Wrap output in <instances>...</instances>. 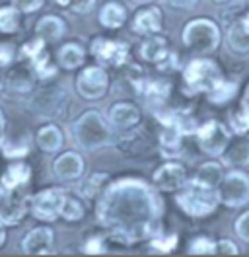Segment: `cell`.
I'll return each instance as SVG.
<instances>
[{"instance_id": "obj_1", "label": "cell", "mask_w": 249, "mask_h": 257, "mask_svg": "<svg viewBox=\"0 0 249 257\" xmlns=\"http://www.w3.org/2000/svg\"><path fill=\"white\" fill-rule=\"evenodd\" d=\"M93 207L99 226L127 247L150 241L162 232L166 203L162 191L144 177L121 176L111 179Z\"/></svg>"}, {"instance_id": "obj_2", "label": "cell", "mask_w": 249, "mask_h": 257, "mask_svg": "<svg viewBox=\"0 0 249 257\" xmlns=\"http://www.w3.org/2000/svg\"><path fill=\"white\" fill-rule=\"evenodd\" d=\"M70 139L82 152H99L113 145L115 128L109 123L107 113L99 109H86L72 121Z\"/></svg>"}, {"instance_id": "obj_3", "label": "cell", "mask_w": 249, "mask_h": 257, "mask_svg": "<svg viewBox=\"0 0 249 257\" xmlns=\"http://www.w3.org/2000/svg\"><path fill=\"white\" fill-rule=\"evenodd\" d=\"M181 41L189 53L195 57H206L220 47L222 33L214 20L210 18H193L181 30Z\"/></svg>"}, {"instance_id": "obj_4", "label": "cell", "mask_w": 249, "mask_h": 257, "mask_svg": "<svg viewBox=\"0 0 249 257\" xmlns=\"http://www.w3.org/2000/svg\"><path fill=\"white\" fill-rule=\"evenodd\" d=\"M183 90L187 96L208 94L224 80V74L212 59L208 57H195L183 66Z\"/></svg>"}, {"instance_id": "obj_5", "label": "cell", "mask_w": 249, "mask_h": 257, "mask_svg": "<svg viewBox=\"0 0 249 257\" xmlns=\"http://www.w3.org/2000/svg\"><path fill=\"white\" fill-rule=\"evenodd\" d=\"M175 203L187 216H191V218H206V216L216 212L218 205H220V197H218L216 189L189 179V183L181 191L175 193Z\"/></svg>"}, {"instance_id": "obj_6", "label": "cell", "mask_w": 249, "mask_h": 257, "mask_svg": "<svg viewBox=\"0 0 249 257\" xmlns=\"http://www.w3.org/2000/svg\"><path fill=\"white\" fill-rule=\"evenodd\" d=\"M74 90L84 101H101L111 92L109 68L99 63L84 64L74 78Z\"/></svg>"}, {"instance_id": "obj_7", "label": "cell", "mask_w": 249, "mask_h": 257, "mask_svg": "<svg viewBox=\"0 0 249 257\" xmlns=\"http://www.w3.org/2000/svg\"><path fill=\"white\" fill-rule=\"evenodd\" d=\"M68 103H70V97L66 94V90L59 86H51L49 82L47 86L35 90L30 96V109L35 113V117L43 121H55L59 117H64Z\"/></svg>"}, {"instance_id": "obj_8", "label": "cell", "mask_w": 249, "mask_h": 257, "mask_svg": "<svg viewBox=\"0 0 249 257\" xmlns=\"http://www.w3.org/2000/svg\"><path fill=\"white\" fill-rule=\"evenodd\" d=\"M66 193H68V189H64V187L51 185V187L39 189L37 193L30 195V214L35 220L47 222V224L61 220Z\"/></svg>"}, {"instance_id": "obj_9", "label": "cell", "mask_w": 249, "mask_h": 257, "mask_svg": "<svg viewBox=\"0 0 249 257\" xmlns=\"http://www.w3.org/2000/svg\"><path fill=\"white\" fill-rule=\"evenodd\" d=\"M90 55L95 63L105 68H123L131 63V43L125 39H109L103 35H95L90 43Z\"/></svg>"}, {"instance_id": "obj_10", "label": "cell", "mask_w": 249, "mask_h": 257, "mask_svg": "<svg viewBox=\"0 0 249 257\" xmlns=\"http://www.w3.org/2000/svg\"><path fill=\"white\" fill-rule=\"evenodd\" d=\"M195 137H197V145L202 154H206L210 158H220L232 143V128L226 127L224 123H220L216 119H210V121L199 125Z\"/></svg>"}, {"instance_id": "obj_11", "label": "cell", "mask_w": 249, "mask_h": 257, "mask_svg": "<svg viewBox=\"0 0 249 257\" xmlns=\"http://www.w3.org/2000/svg\"><path fill=\"white\" fill-rule=\"evenodd\" d=\"M220 205L228 209H241L249 203V174L232 168L216 187Z\"/></svg>"}, {"instance_id": "obj_12", "label": "cell", "mask_w": 249, "mask_h": 257, "mask_svg": "<svg viewBox=\"0 0 249 257\" xmlns=\"http://www.w3.org/2000/svg\"><path fill=\"white\" fill-rule=\"evenodd\" d=\"M37 82L39 78L35 68L26 59H18L4 72V86L10 94H16V96H31L37 88Z\"/></svg>"}, {"instance_id": "obj_13", "label": "cell", "mask_w": 249, "mask_h": 257, "mask_svg": "<svg viewBox=\"0 0 249 257\" xmlns=\"http://www.w3.org/2000/svg\"><path fill=\"white\" fill-rule=\"evenodd\" d=\"M189 172L187 166L179 160H166L158 166L152 174V183L162 193H177L189 183Z\"/></svg>"}, {"instance_id": "obj_14", "label": "cell", "mask_w": 249, "mask_h": 257, "mask_svg": "<svg viewBox=\"0 0 249 257\" xmlns=\"http://www.w3.org/2000/svg\"><path fill=\"white\" fill-rule=\"evenodd\" d=\"M51 172L62 183H78L86 176V158L80 150H62L51 164Z\"/></svg>"}, {"instance_id": "obj_15", "label": "cell", "mask_w": 249, "mask_h": 257, "mask_svg": "<svg viewBox=\"0 0 249 257\" xmlns=\"http://www.w3.org/2000/svg\"><path fill=\"white\" fill-rule=\"evenodd\" d=\"M24 255H51L55 253V230L47 222L35 226L24 234L20 241Z\"/></svg>"}, {"instance_id": "obj_16", "label": "cell", "mask_w": 249, "mask_h": 257, "mask_svg": "<svg viewBox=\"0 0 249 257\" xmlns=\"http://www.w3.org/2000/svg\"><path fill=\"white\" fill-rule=\"evenodd\" d=\"M107 119L109 123H111V127L115 128V133L129 131V128L139 127L140 123H142V109L135 101L119 99V101L109 105Z\"/></svg>"}, {"instance_id": "obj_17", "label": "cell", "mask_w": 249, "mask_h": 257, "mask_svg": "<svg viewBox=\"0 0 249 257\" xmlns=\"http://www.w3.org/2000/svg\"><path fill=\"white\" fill-rule=\"evenodd\" d=\"M30 214V195L12 191L0 201V222L8 226H20Z\"/></svg>"}, {"instance_id": "obj_18", "label": "cell", "mask_w": 249, "mask_h": 257, "mask_svg": "<svg viewBox=\"0 0 249 257\" xmlns=\"http://www.w3.org/2000/svg\"><path fill=\"white\" fill-rule=\"evenodd\" d=\"M131 30L139 37H148V35H154V33H162V30H164V12H162V8L154 6V4L139 8L135 12V16H133Z\"/></svg>"}, {"instance_id": "obj_19", "label": "cell", "mask_w": 249, "mask_h": 257, "mask_svg": "<svg viewBox=\"0 0 249 257\" xmlns=\"http://www.w3.org/2000/svg\"><path fill=\"white\" fill-rule=\"evenodd\" d=\"M33 145H35V137L28 131H18L16 135L6 133V137L0 143V152L6 160H22L30 156Z\"/></svg>"}, {"instance_id": "obj_20", "label": "cell", "mask_w": 249, "mask_h": 257, "mask_svg": "<svg viewBox=\"0 0 249 257\" xmlns=\"http://www.w3.org/2000/svg\"><path fill=\"white\" fill-rule=\"evenodd\" d=\"M31 176H33V170H31L30 164L26 162V158L10 160L8 166L4 168V172L0 174V183L8 191H22L31 181Z\"/></svg>"}, {"instance_id": "obj_21", "label": "cell", "mask_w": 249, "mask_h": 257, "mask_svg": "<svg viewBox=\"0 0 249 257\" xmlns=\"http://www.w3.org/2000/svg\"><path fill=\"white\" fill-rule=\"evenodd\" d=\"M35 146L43 154H57L64 146V133L59 123L55 121H45L41 127L35 131Z\"/></svg>"}, {"instance_id": "obj_22", "label": "cell", "mask_w": 249, "mask_h": 257, "mask_svg": "<svg viewBox=\"0 0 249 257\" xmlns=\"http://www.w3.org/2000/svg\"><path fill=\"white\" fill-rule=\"evenodd\" d=\"M86 59H88V49L80 41H66L55 53V61L62 70H78L86 64Z\"/></svg>"}, {"instance_id": "obj_23", "label": "cell", "mask_w": 249, "mask_h": 257, "mask_svg": "<svg viewBox=\"0 0 249 257\" xmlns=\"http://www.w3.org/2000/svg\"><path fill=\"white\" fill-rule=\"evenodd\" d=\"M170 41L166 35L162 33H154V35H148L142 39L139 47V55L144 63L150 64H160L168 55H170Z\"/></svg>"}, {"instance_id": "obj_24", "label": "cell", "mask_w": 249, "mask_h": 257, "mask_svg": "<svg viewBox=\"0 0 249 257\" xmlns=\"http://www.w3.org/2000/svg\"><path fill=\"white\" fill-rule=\"evenodd\" d=\"M129 20V10L121 0H105L97 10V22L105 30H121Z\"/></svg>"}, {"instance_id": "obj_25", "label": "cell", "mask_w": 249, "mask_h": 257, "mask_svg": "<svg viewBox=\"0 0 249 257\" xmlns=\"http://www.w3.org/2000/svg\"><path fill=\"white\" fill-rule=\"evenodd\" d=\"M33 33L43 37L47 43H57L68 33V26H66V20L59 14H45L35 22Z\"/></svg>"}, {"instance_id": "obj_26", "label": "cell", "mask_w": 249, "mask_h": 257, "mask_svg": "<svg viewBox=\"0 0 249 257\" xmlns=\"http://www.w3.org/2000/svg\"><path fill=\"white\" fill-rule=\"evenodd\" d=\"M111 174L109 172H92L88 176H84L80 181H78V189L76 191L88 201V203H95L103 191L107 189V185L111 183Z\"/></svg>"}, {"instance_id": "obj_27", "label": "cell", "mask_w": 249, "mask_h": 257, "mask_svg": "<svg viewBox=\"0 0 249 257\" xmlns=\"http://www.w3.org/2000/svg\"><path fill=\"white\" fill-rule=\"evenodd\" d=\"M171 90H173V86H171V82L168 78H148L146 86H144V92H142L140 97H144L146 105L154 111V109L168 103V99L171 96Z\"/></svg>"}, {"instance_id": "obj_28", "label": "cell", "mask_w": 249, "mask_h": 257, "mask_svg": "<svg viewBox=\"0 0 249 257\" xmlns=\"http://www.w3.org/2000/svg\"><path fill=\"white\" fill-rule=\"evenodd\" d=\"M183 141L185 135L175 127H164L160 137H158V146H160V154L166 160H179L181 152H183Z\"/></svg>"}, {"instance_id": "obj_29", "label": "cell", "mask_w": 249, "mask_h": 257, "mask_svg": "<svg viewBox=\"0 0 249 257\" xmlns=\"http://www.w3.org/2000/svg\"><path fill=\"white\" fill-rule=\"evenodd\" d=\"M224 168H226V166H224L222 162H216V160L204 162V164H201V166L197 168L195 176L191 177V179L197 181V183H201V185H206V187L216 189L218 185H220V181H222L224 176H226Z\"/></svg>"}, {"instance_id": "obj_30", "label": "cell", "mask_w": 249, "mask_h": 257, "mask_svg": "<svg viewBox=\"0 0 249 257\" xmlns=\"http://www.w3.org/2000/svg\"><path fill=\"white\" fill-rule=\"evenodd\" d=\"M86 199L80 195L78 191H70L66 193V199H64V205H62V212H61V220L64 222H80L84 216H86Z\"/></svg>"}, {"instance_id": "obj_31", "label": "cell", "mask_w": 249, "mask_h": 257, "mask_svg": "<svg viewBox=\"0 0 249 257\" xmlns=\"http://www.w3.org/2000/svg\"><path fill=\"white\" fill-rule=\"evenodd\" d=\"M226 168H243L249 166V141H233L226 152L218 158Z\"/></svg>"}, {"instance_id": "obj_32", "label": "cell", "mask_w": 249, "mask_h": 257, "mask_svg": "<svg viewBox=\"0 0 249 257\" xmlns=\"http://www.w3.org/2000/svg\"><path fill=\"white\" fill-rule=\"evenodd\" d=\"M22 10L16 4H4L0 6V33L14 35L22 30Z\"/></svg>"}, {"instance_id": "obj_33", "label": "cell", "mask_w": 249, "mask_h": 257, "mask_svg": "<svg viewBox=\"0 0 249 257\" xmlns=\"http://www.w3.org/2000/svg\"><path fill=\"white\" fill-rule=\"evenodd\" d=\"M33 64V68H35V72H37V78L39 82H51L53 78H57V74H59V63L47 53V49L39 55V57H35L33 61H30Z\"/></svg>"}, {"instance_id": "obj_34", "label": "cell", "mask_w": 249, "mask_h": 257, "mask_svg": "<svg viewBox=\"0 0 249 257\" xmlns=\"http://www.w3.org/2000/svg\"><path fill=\"white\" fill-rule=\"evenodd\" d=\"M235 94H237V86H235V82H230L224 78L212 92L206 94V97H208V101L214 103V105H224V103H228L230 99H233Z\"/></svg>"}, {"instance_id": "obj_35", "label": "cell", "mask_w": 249, "mask_h": 257, "mask_svg": "<svg viewBox=\"0 0 249 257\" xmlns=\"http://www.w3.org/2000/svg\"><path fill=\"white\" fill-rule=\"evenodd\" d=\"M228 127L232 128L233 135L241 137L249 131V113L245 109V105L239 101L237 107L230 111V117H228Z\"/></svg>"}, {"instance_id": "obj_36", "label": "cell", "mask_w": 249, "mask_h": 257, "mask_svg": "<svg viewBox=\"0 0 249 257\" xmlns=\"http://www.w3.org/2000/svg\"><path fill=\"white\" fill-rule=\"evenodd\" d=\"M179 243V236L173 232V234H166L164 230L160 234H156L152 240L148 241V247L156 251V253H171Z\"/></svg>"}, {"instance_id": "obj_37", "label": "cell", "mask_w": 249, "mask_h": 257, "mask_svg": "<svg viewBox=\"0 0 249 257\" xmlns=\"http://www.w3.org/2000/svg\"><path fill=\"white\" fill-rule=\"evenodd\" d=\"M47 43L43 37L39 35H33L31 39H28L22 47H20V59H26V61H33L35 57H39L43 51L47 49Z\"/></svg>"}, {"instance_id": "obj_38", "label": "cell", "mask_w": 249, "mask_h": 257, "mask_svg": "<svg viewBox=\"0 0 249 257\" xmlns=\"http://www.w3.org/2000/svg\"><path fill=\"white\" fill-rule=\"evenodd\" d=\"M214 251H216V241L206 236H197L187 245V253L191 255H214Z\"/></svg>"}, {"instance_id": "obj_39", "label": "cell", "mask_w": 249, "mask_h": 257, "mask_svg": "<svg viewBox=\"0 0 249 257\" xmlns=\"http://www.w3.org/2000/svg\"><path fill=\"white\" fill-rule=\"evenodd\" d=\"M20 59V49L10 41H0V68H8Z\"/></svg>"}, {"instance_id": "obj_40", "label": "cell", "mask_w": 249, "mask_h": 257, "mask_svg": "<svg viewBox=\"0 0 249 257\" xmlns=\"http://www.w3.org/2000/svg\"><path fill=\"white\" fill-rule=\"evenodd\" d=\"M97 0H68V10L76 16H86L95 10Z\"/></svg>"}, {"instance_id": "obj_41", "label": "cell", "mask_w": 249, "mask_h": 257, "mask_svg": "<svg viewBox=\"0 0 249 257\" xmlns=\"http://www.w3.org/2000/svg\"><path fill=\"white\" fill-rule=\"evenodd\" d=\"M233 232L235 236L241 241L249 243V210L241 212L237 218H235V224H233Z\"/></svg>"}, {"instance_id": "obj_42", "label": "cell", "mask_w": 249, "mask_h": 257, "mask_svg": "<svg viewBox=\"0 0 249 257\" xmlns=\"http://www.w3.org/2000/svg\"><path fill=\"white\" fill-rule=\"evenodd\" d=\"M12 4L22 10V14H35L43 8L45 0H12Z\"/></svg>"}, {"instance_id": "obj_43", "label": "cell", "mask_w": 249, "mask_h": 257, "mask_svg": "<svg viewBox=\"0 0 249 257\" xmlns=\"http://www.w3.org/2000/svg\"><path fill=\"white\" fill-rule=\"evenodd\" d=\"M156 66H158V70H162V72H173V70L181 68V64H179V55L171 49L170 55H168L160 64H156Z\"/></svg>"}, {"instance_id": "obj_44", "label": "cell", "mask_w": 249, "mask_h": 257, "mask_svg": "<svg viewBox=\"0 0 249 257\" xmlns=\"http://www.w3.org/2000/svg\"><path fill=\"white\" fill-rule=\"evenodd\" d=\"M237 253H239V247H237L232 240L216 241V251H214V255H237Z\"/></svg>"}, {"instance_id": "obj_45", "label": "cell", "mask_w": 249, "mask_h": 257, "mask_svg": "<svg viewBox=\"0 0 249 257\" xmlns=\"http://www.w3.org/2000/svg\"><path fill=\"white\" fill-rule=\"evenodd\" d=\"M197 2L199 0H168V4L175 10H193L197 6Z\"/></svg>"}, {"instance_id": "obj_46", "label": "cell", "mask_w": 249, "mask_h": 257, "mask_svg": "<svg viewBox=\"0 0 249 257\" xmlns=\"http://www.w3.org/2000/svg\"><path fill=\"white\" fill-rule=\"evenodd\" d=\"M6 128H8V123H6V115H4V109L0 107V143H2V139L6 137V133H8Z\"/></svg>"}, {"instance_id": "obj_47", "label": "cell", "mask_w": 249, "mask_h": 257, "mask_svg": "<svg viewBox=\"0 0 249 257\" xmlns=\"http://www.w3.org/2000/svg\"><path fill=\"white\" fill-rule=\"evenodd\" d=\"M6 240H8V226L0 222V249L6 245Z\"/></svg>"}, {"instance_id": "obj_48", "label": "cell", "mask_w": 249, "mask_h": 257, "mask_svg": "<svg viewBox=\"0 0 249 257\" xmlns=\"http://www.w3.org/2000/svg\"><path fill=\"white\" fill-rule=\"evenodd\" d=\"M241 103L245 105V109H247V113H249V86L245 88V92H243V97H241Z\"/></svg>"}, {"instance_id": "obj_49", "label": "cell", "mask_w": 249, "mask_h": 257, "mask_svg": "<svg viewBox=\"0 0 249 257\" xmlns=\"http://www.w3.org/2000/svg\"><path fill=\"white\" fill-rule=\"evenodd\" d=\"M131 2L137 6H148V4H154L156 0H131Z\"/></svg>"}, {"instance_id": "obj_50", "label": "cell", "mask_w": 249, "mask_h": 257, "mask_svg": "<svg viewBox=\"0 0 249 257\" xmlns=\"http://www.w3.org/2000/svg\"><path fill=\"white\" fill-rule=\"evenodd\" d=\"M6 90V86H4V74H0V94Z\"/></svg>"}, {"instance_id": "obj_51", "label": "cell", "mask_w": 249, "mask_h": 257, "mask_svg": "<svg viewBox=\"0 0 249 257\" xmlns=\"http://www.w3.org/2000/svg\"><path fill=\"white\" fill-rule=\"evenodd\" d=\"M214 4H228V2H232V0H212Z\"/></svg>"}, {"instance_id": "obj_52", "label": "cell", "mask_w": 249, "mask_h": 257, "mask_svg": "<svg viewBox=\"0 0 249 257\" xmlns=\"http://www.w3.org/2000/svg\"><path fill=\"white\" fill-rule=\"evenodd\" d=\"M0 2H2V0H0Z\"/></svg>"}]
</instances>
